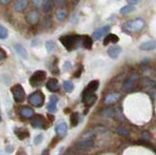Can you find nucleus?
Segmentation results:
<instances>
[{
	"mask_svg": "<svg viewBox=\"0 0 156 155\" xmlns=\"http://www.w3.org/2000/svg\"><path fill=\"white\" fill-rule=\"evenodd\" d=\"M144 27V22L141 19H136V20H132L124 23L123 30H125L128 33H134L139 32Z\"/></svg>",
	"mask_w": 156,
	"mask_h": 155,
	"instance_id": "7ed1b4c3",
	"label": "nucleus"
},
{
	"mask_svg": "<svg viewBox=\"0 0 156 155\" xmlns=\"http://www.w3.org/2000/svg\"><path fill=\"white\" fill-rule=\"evenodd\" d=\"M8 35V30L5 28L4 26H0V38L1 39H5Z\"/></svg>",
	"mask_w": 156,
	"mask_h": 155,
	"instance_id": "72a5a7b5",
	"label": "nucleus"
},
{
	"mask_svg": "<svg viewBox=\"0 0 156 155\" xmlns=\"http://www.w3.org/2000/svg\"><path fill=\"white\" fill-rule=\"evenodd\" d=\"M0 53H1V56H0V61H3L5 58H6V53H5V51L3 49L0 50Z\"/></svg>",
	"mask_w": 156,
	"mask_h": 155,
	"instance_id": "e433bc0d",
	"label": "nucleus"
},
{
	"mask_svg": "<svg viewBox=\"0 0 156 155\" xmlns=\"http://www.w3.org/2000/svg\"><path fill=\"white\" fill-rule=\"evenodd\" d=\"M135 10V7L133 5H127V6H124L121 8L120 10V14L121 15H127V14H130Z\"/></svg>",
	"mask_w": 156,
	"mask_h": 155,
	"instance_id": "bb28decb",
	"label": "nucleus"
},
{
	"mask_svg": "<svg viewBox=\"0 0 156 155\" xmlns=\"http://www.w3.org/2000/svg\"><path fill=\"white\" fill-rule=\"evenodd\" d=\"M119 41V37L115 35V34H112V33H109V34H107L104 40V45H107L109 44V43H117Z\"/></svg>",
	"mask_w": 156,
	"mask_h": 155,
	"instance_id": "4be33fe9",
	"label": "nucleus"
},
{
	"mask_svg": "<svg viewBox=\"0 0 156 155\" xmlns=\"http://www.w3.org/2000/svg\"><path fill=\"white\" fill-rule=\"evenodd\" d=\"M45 47H46L47 52L51 53V52H53L54 50L56 49V44H55V43H54L53 41L49 40V41H47V42L45 43Z\"/></svg>",
	"mask_w": 156,
	"mask_h": 155,
	"instance_id": "7c9ffc66",
	"label": "nucleus"
},
{
	"mask_svg": "<svg viewBox=\"0 0 156 155\" xmlns=\"http://www.w3.org/2000/svg\"><path fill=\"white\" fill-rule=\"evenodd\" d=\"M42 140H43V136L42 135H38L35 137V139H34V143L39 144L40 143H42Z\"/></svg>",
	"mask_w": 156,
	"mask_h": 155,
	"instance_id": "f704fd0d",
	"label": "nucleus"
},
{
	"mask_svg": "<svg viewBox=\"0 0 156 155\" xmlns=\"http://www.w3.org/2000/svg\"><path fill=\"white\" fill-rule=\"evenodd\" d=\"M93 45V39L90 36H82V46L86 49H91Z\"/></svg>",
	"mask_w": 156,
	"mask_h": 155,
	"instance_id": "b1692460",
	"label": "nucleus"
},
{
	"mask_svg": "<svg viewBox=\"0 0 156 155\" xmlns=\"http://www.w3.org/2000/svg\"><path fill=\"white\" fill-rule=\"evenodd\" d=\"M97 100V96L95 93H90V94H83L82 95V101L86 106H91L95 104Z\"/></svg>",
	"mask_w": 156,
	"mask_h": 155,
	"instance_id": "1a4fd4ad",
	"label": "nucleus"
},
{
	"mask_svg": "<svg viewBox=\"0 0 156 155\" xmlns=\"http://www.w3.org/2000/svg\"><path fill=\"white\" fill-rule=\"evenodd\" d=\"M143 137H144V139H145V140L149 139V135L147 133H143Z\"/></svg>",
	"mask_w": 156,
	"mask_h": 155,
	"instance_id": "ea45409f",
	"label": "nucleus"
},
{
	"mask_svg": "<svg viewBox=\"0 0 156 155\" xmlns=\"http://www.w3.org/2000/svg\"><path fill=\"white\" fill-rule=\"evenodd\" d=\"M140 49L143 51H151L156 49V40H148L140 45Z\"/></svg>",
	"mask_w": 156,
	"mask_h": 155,
	"instance_id": "4468645a",
	"label": "nucleus"
},
{
	"mask_svg": "<svg viewBox=\"0 0 156 155\" xmlns=\"http://www.w3.org/2000/svg\"><path fill=\"white\" fill-rule=\"evenodd\" d=\"M55 131H56V134L60 138L65 137V136L66 135V133H67V125H66V123L63 122V121H60V123L57 124Z\"/></svg>",
	"mask_w": 156,
	"mask_h": 155,
	"instance_id": "9d476101",
	"label": "nucleus"
},
{
	"mask_svg": "<svg viewBox=\"0 0 156 155\" xmlns=\"http://www.w3.org/2000/svg\"><path fill=\"white\" fill-rule=\"evenodd\" d=\"M116 132L119 135L123 136V137H129L130 136V132L128 129H126L125 127H118L116 130Z\"/></svg>",
	"mask_w": 156,
	"mask_h": 155,
	"instance_id": "c756f323",
	"label": "nucleus"
},
{
	"mask_svg": "<svg viewBox=\"0 0 156 155\" xmlns=\"http://www.w3.org/2000/svg\"><path fill=\"white\" fill-rule=\"evenodd\" d=\"M28 5V0H15L14 9L18 12H22Z\"/></svg>",
	"mask_w": 156,
	"mask_h": 155,
	"instance_id": "dca6fc26",
	"label": "nucleus"
},
{
	"mask_svg": "<svg viewBox=\"0 0 156 155\" xmlns=\"http://www.w3.org/2000/svg\"><path fill=\"white\" fill-rule=\"evenodd\" d=\"M30 124L32 127L37 129H46L47 128V121L44 118V116L36 114L34 115L30 120Z\"/></svg>",
	"mask_w": 156,
	"mask_h": 155,
	"instance_id": "0eeeda50",
	"label": "nucleus"
},
{
	"mask_svg": "<svg viewBox=\"0 0 156 155\" xmlns=\"http://www.w3.org/2000/svg\"><path fill=\"white\" fill-rule=\"evenodd\" d=\"M121 47L119 46H111L108 48V50H107V54H108V56L111 58V59H117V58L119 57V55L121 54Z\"/></svg>",
	"mask_w": 156,
	"mask_h": 155,
	"instance_id": "ddd939ff",
	"label": "nucleus"
},
{
	"mask_svg": "<svg viewBox=\"0 0 156 155\" xmlns=\"http://www.w3.org/2000/svg\"><path fill=\"white\" fill-rule=\"evenodd\" d=\"M16 155H27L26 151H24V149H23L22 147L18 149V151L16 153Z\"/></svg>",
	"mask_w": 156,
	"mask_h": 155,
	"instance_id": "c9c22d12",
	"label": "nucleus"
},
{
	"mask_svg": "<svg viewBox=\"0 0 156 155\" xmlns=\"http://www.w3.org/2000/svg\"><path fill=\"white\" fill-rule=\"evenodd\" d=\"M66 11L65 10V9H61V10H58L57 13V18H58V21L63 20V19L66 18Z\"/></svg>",
	"mask_w": 156,
	"mask_h": 155,
	"instance_id": "473e14b6",
	"label": "nucleus"
},
{
	"mask_svg": "<svg viewBox=\"0 0 156 155\" xmlns=\"http://www.w3.org/2000/svg\"><path fill=\"white\" fill-rule=\"evenodd\" d=\"M53 7H54L53 0H46V1L44 2L43 6H42V10L44 13H49V12L52 11Z\"/></svg>",
	"mask_w": 156,
	"mask_h": 155,
	"instance_id": "393cba45",
	"label": "nucleus"
},
{
	"mask_svg": "<svg viewBox=\"0 0 156 155\" xmlns=\"http://www.w3.org/2000/svg\"><path fill=\"white\" fill-rule=\"evenodd\" d=\"M63 89H65L67 93H71L74 90V84L71 81H65L63 82Z\"/></svg>",
	"mask_w": 156,
	"mask_h": 155,
	"instance_id": "cd10ccee",
	"label": "nucleus"
},
{
	"mask_svg": "<svg viewBox=\"0 0 156 155\" xmlns=\"http://www.w3.org/2000/svg\"><path fill=\"white\" fill-rule=\"evenodd\" d=\"M62 44L65 46L68 51L75 49L79 45V43H82V36L79 35H65L60 38Z\"/></svg>",
	"mask_w": 156,
	"mask_h": 155,
	"instance_id": "f03ea898",
	"label": "nucleus"
},
{
	"mask_svg": "<svg viewBox=\"0 0 156 155\" xmlns=\"http://www.w3.org/2000/svg\"><path fill=\"white\" fill-rule=\"evenodd\" d=\"M140 0H127V2H128L130 5H136V4H138L139 3Z\"/></svg>",
	"mask_w": 156,
	"mask_h": 155,
	"instance_id": "4c0bfd02",
	"label": "nucleus"
},
{
	"mask_svg": "<svg viewBox=\"0 0 156 155\" xmlns=\"http://www.w3.org/2000/svg\"><path fill=\"white\" fill-rule=\"evenodd\" d=\"M99 85H100V83H99V81H98V80H93V81H91L90 83L87 85V87L85 88L84 92H83V94L95 93V92L98 90V88H99Z\"/></svg>",
	"mask_w": 156,
	"mask_h": 155,
	"instance_id": "f8f14e48",
	"label": "nucleus"
},
{
	"mask_svg": "<svg viewBox=\"0 0 156 155\" xmlns=\"http://www.w3.org/2000/svg\"><path fill=\"white\" fill-rule=\"evenodd\" d=\"M11 92L16 103H22V101H23L24 99H26V92H24L22 85L17 84L13 86L11 88Z\"/></svg>",
	"mask_w": 156,
	"mask_h": 155,
	"instance_id": "423d86ee",
	"label": "nucleus"
},
{
	"mask_svg": "<svg viewBox=\"0 0 156 155\" xmlns=\"http://www.w3.org/2000/svg\"><path fill=\"white\" fill-rule=\"evenodd\" d=\"M20 114H21L23 117L24 118H32L34 115V110L30 107H27V106H24V107H23L21 109V111H20Z\"/></svg>",
	"mask_w": 156,
	"mask_h": 155,
	"instance_id": "aec40b11",
	"label": "nucleus"
},
{
	"mask_svg": "<svg viewBox=\"0 0 156 155\" xmlns=\"http://www.w3.org/2000/svg\"><path fill=\"white\" fill-rule=\"evenodd\" d=\"M110 30V26H101L100 28H98L97 30L94 31L93 33V37H94V39L98 40L100 39L101 36H104L105 33H107Z\"/></svg>",
	"mask_w": 156,
	"mask_h": 155,
	"instance_id": "9b49d317",
	"label": "nucleus"
},
{
	"mask_svg": "<svg viewBox=\"0 0 156 155\" xmlns=\"http://www.w3.org/2000/svg\"><path fill=\"white\" fill-rule=\"evenodd\" d=\"M15 134L18 136L19 139H21V140L27 139L29 136L27 129H15Z\"/></svg>",
	"mask_w": 156,
	"mask_h": 155,
	"instance_id": "5701e85b",
	"label": "nucleus"
},
{
	"mask_svg": "<svg viewBox=\"0 0 156 155\" xmlns=\"http://www.w3.org/2000/svg\"><path fill=\"white\" fill-rule=\"evenodd\" d=\"M101 113L104 114V115H105V116H108V117H112V116L115 114L114 109L112 108V107H106L105 109H102Z\"/></svg>",
	"mask_w": 156,
	"mask_h": 155,
	"instance_id": "2f4dec72",
	"label": "nucleus"
},
{
	"mask_svg": "<svg viewBox=\"0 0 156 155\" xmlns=\"http://www.w3.org/2000/svg\"><path fill=\"white\" fill-rule=\"evenodd\" d=\"M46 72L43 70H37L31 75V77L29 78V83L33 87H37L39 85H41L44 80L46 79Z\"/></svg>",
	"mask_w": 156,
	"mask_h": 155,
	"instance_id": "39448f33",
	"label": "nucleus"
},
{
	"mask_svg": "<svg viewBox=\"0 0 156 155\" xmlns=\"http://www.w3.org/2000/svg\"><path fill=\"white\" fill-rule=\"evenodd\" d=\"M1 2H2V4H7L10 2V0H1Z\"/></svg>",
	"mask_w": 156,
	"mask_h": 155,
	"instance_id": "37998d69",
	"label": "nucleus"
},
{
	"mask_svg": "<svg viewBox=\"0 0 156 155\" xmlns=\"http://www.w3.org/2000/svg\"><path fill=\"white\" fill-rule=\"evenodd\" d=\"M46 88L50 92H57L58 89V81L56 78H50L46 83Z\"/></svg>",
	"mask_w": 156,
	"mask_h": 155,
	"instance_id": "f3484780",
	"label": "nucleus"
},
{
	"mask_svg": "<svg viewBox=\"0 0 156 155\" xmlns=\"http://www.w3.org/2000/svg\"><path fill=\"white\" fill-rule=\"evenodd\" d=\"M120 94L119 93H111V94H108L107 96H105V104H112L116 103V101H118L119 99H120Z\"/></svg>",
	"mask_w": 156,
	"mask_h": 155,
	"instance_id": "2eb2a0df",
	"label": "nucleus"
},
{
	"mask_svg": "<svg viewBox=\"0 0 156 155\" xmlns=\"http://www.w3.org/2000/svg\"><path fill=\"white\" fill-rule=\"evenodd\" d=\"M94 143H95V133L93 131H88L78 140L76 147L78 149L87 150L94 146Z\"/></svg>",
	"mask_w": 156,
	"mask_h": 155,
	"instance_id": "f257e3e1",
	"label": "nucleus"
},
{
	"mask_svg": "<svg viewBox=\"0 0 156 155\" xmlns=\"http://www.w3.org/2000/svg\"><path fill=\"white\" fill-rule=\"evenodd\" d=\"M141 85H143V87H144V88H152V87L156 86V83L150 79H144L141 81Z\"/></svg>",
	"mask_w": 156,
	"mask_h": 155,
	"instance_id": "c85d7f7f",
	"label": "nucleus"
},
{
	"mask_svg": "<svg viewBox=\"0 0 156 155\" xmlns=\"http://www.w3.org/2000/svg\"><path fill=\"white\" fill-rule=\"evenodd\" d=\"M33 2H34V4H35V5L39 6V5H41V4H42L43 0H33Z\"/></svg>",
	"mask_w": 156,
	"mask_h": 155,
	"instance_id": "58836bf2",
	"label": "nucleus"
},
{
	"mask_svg": "<svg viewBox=\"0 0 156 155\" xmlns=\"http://www.w3.org/2000/svg\"><path fill=\"white\" fill-rule=\"evenodd\" d=\"M58 101V99L56 96H52L50 98V101H49V104L47 105V109L50 111V112H56L58 110L57 108Z\"/></svg>",
	"mask_w": 156,
	"mask_h": 155,
	"instance_id": "a211bd4d",
	"label": "nucleus"
},
{
	"mask_svg": "<svg viewBox=\"0 0 156 155\" xmlns=\"http://www.w3.org/2000/svg\"><path fill=\"white\" fill-rule=\"evenodd\" d=\"M45 101V96L41 91H36L28 97V103L36 107H41Z\"/></svg>",
	"mask_w": 156,
	"mask_h": 155,
	"instance_id": "20e7f679",
	"label": "nucleus"
},
{
	"mask_svg": "<svg viewBox=\"0 0 156 155\" xmlns=\"http://www.w3.org/2000/svg\"><path fill=\"white\" fill-rule=\"evenodd\" d=\"M54 2H56L57 4H62L65 2V0H54Z\"/></svg>",
	"mask_w": 156,
	"mask_h": 155,
	"instance_id": "79ce46f5",
	"label": "nucleus"
},
{
	"mask_svg": "<svg viewBox=\"0 0 156 155\" xmlns=\"http://www.w3.org/2000/svg\"><path fill=\"white\" fill-rule=\"evenodd\" d=\"M69 119H70L71 127H76V126L78 125V123H79V114H78L77 112H73L70 115Z\"/></svg>",
	"mask_w": 156,
	"mask_h": 155,
	"instance_id": "a878e982",
	"label": "nucleus"
},
{
	"mask_svg": "<svg viewBox=\"0 0 156 155\" xmlns=\"http://www.w3.org/2000/svg\"><path fill=\"white\" fill-rule=\"evenodd\" d=\"M41 155H50V151H49V149H44Z\"/></svg>",
	"mask_w": 156,
	"mask_h": 155,
	"instance_id": "a19ab883",
	"label": "nucleus"
},
{
	"mask_svg": "<svg viewBox=\"0 0 156 155\" xmlns=\"http://www.w3.org/2000/svg\"><path fill=\"white\" fill-rule=\"evenodd\" d=\"M14 47L20 57L23 58V59H27V52L26 49H24L23 46H22L21 44H16Z\"/></svg>",
	"mask_w": 156,
	"mask_h": 155,
	"instance_id": "412c9836",
	"label": "nucleus"
},
{
	"mask_svg": "<svg viewBox=\"0 0 156 155\" xmlns=\"http://www.w3.org/2000/svg\"><path fill=\"white\" fill-rule=\"evenodd\" d=\"M139 80V75L136 73H133L132 74L128 79H127V81L124 83L123 85V89L125 91H131L132 89L134 88V87L136 86V82H138Z\"/></svg>",
	"mask_w": 156,
	"mask_h": 155,
	"instance_id": "6e6552de",
	"label": "nucleus"
},
{
	"mask_svg": "<svg viewBox=\"0 0 156 155\" xmlns=\"http://www.w3.org/2000/svg\"><path fill=\"white\" fill-rule=\"evenodd\" d=\"M39 20V14L38 12L36 11H31L27 14V21L28 22V23H30V25H35L37 23Z\"/></svg>",
	"mask_w": 156,
	"mask_h": 155,
	"instance_id": "6ab92c4d",
	"label": "nucleus"
}]
</instances>
